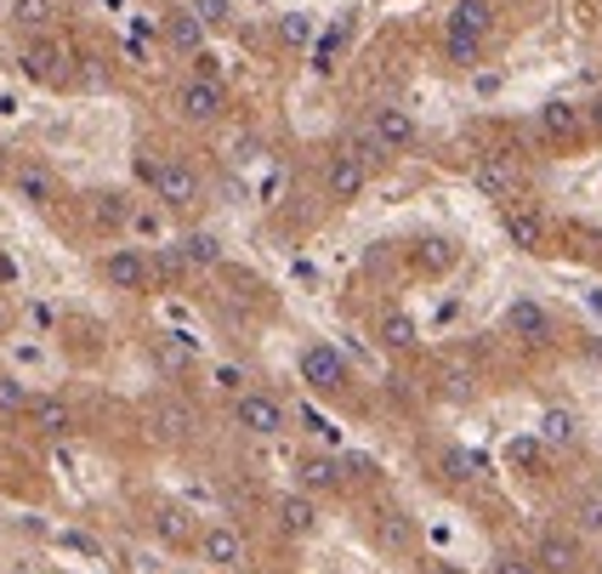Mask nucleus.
Listing matches in <instances>:
<instances>
[{"label": "nucleus", "instance_id": "obj_30", "mask_svg": "<svg viewBox=\"0 0 602 574\" xmlns=\"http://www.w3.org/2000/svg\"><path fill=\"white\" fill-rule=\"evenodd\" d=\"M574 517H580L586 535H602V495H586V501L574 507Z\"/></svg>", "mask_w": 602, "mask_h": 574}, {"label": "nucleus", "instance_id": "obj_33", "mask_svg": "<svg viewBox=\"0 0 602 574\" xmlns=\"http://www.w3.org/2000/svg\"><path fill=\"white\" fill-rule=\"evenodd\" d=\"M489 574H535V558H517V552H500L489 563Z\"/></svg>", "mask_w": 602, "mask_h": 574}, {"label": "nucleus", "instance_id": "obj_18", "mask_svg": "<svg viewBox=\"0 0 602 574\" xmlns=\"http://www.w3.org/2000/svg\"><path fill=\"white\" fill-rule=\"evenodd\" d=\"M154 535H160L165 546H193V540H199L193 512H188V507H160V512H154Z\"/></svg>", "mask_w": 602, "mask_h": 574}, {"label": "nucleus", "instance_id": "obj_38", "mask_svg": "<svg viewBox=\"0 0 602 574\" xmlns=\"http://www.w3.org/2000/svg\"><path fill=\"white\" fill-rule=\"evenodd\" d=\"M193 63H199V80H216V74H222V63H216V58H211V52H199V58H193Z\"/></svg>", "mask_w": 602, "mask_h": 574}, {"label": "nucleus", "instance_id": "obj_6", "mask_svg": "<svg viewBox=\"0 0 602 574\" xmlns=\"http://www.w3.org/2000/svg\"><path fill=\"white\" fill-rule=\"evenodd\" d=\"M193 552L211 569H244V535L234 529V523H211V529H199Z\"/></svg>", "mask_w": 602, "mask_h": 574}, {"label": "nucleus", "instance_id": "obj_23", "mask_svg": "<svg viewBox=\"0 0 602 574\" xmlns=\"http://www.w3.org/2000/svg\"><path fill=\"white\" fill-rule=\"evenodd\" d=\"M58 17V0H12V23L17 29H46Z\"/></svg>", "mask_w": 602, "mask_h": 574}, {"label": "nucleus", "instance_id": "obj_11", "mask_svg": "<svg viewBox=\"0 0 602 574\" xmlns=\"http://www.w3.org/2000/svg\"><path fill=\"white\" fill-rule=\"evenodd\" d=\"M472 183H478V194L494 199V205H517V188H523V177L506 160H478L472 165Z\"/></svg>", "mask_w": 602, "mask_h": 574}, {"label": "nucleus", "instance_id": "obj_25", "mask_svg": "<svg viewBox=\"0 0 602 574\" xmlns=\"http://www.w3.org/2000/svg\"><path fill=\"white\" fill-rule=\"evenodd\" d=\"M29 387H23V376H0V415H29Z\"/></svg>", "mask_w": 602, "mask_h": 574}, {"label": "nucleus", "instance_id": "obj_16", "mask_svg": "<svg viewBox=\"0 0 602 574\" xmlns=\"http://www.w3.org/2000/svg\"><path fill=\"white\" fill-rule=\"evenodd\" d=\"M506 234H512L517 251H540L545 245V216L529 211V205H506Z\"/></svg>", "mask_w": 602, "mask_h": 574}, {"label": "nucleus", "instance_id": "obj_1", "mask_svg": "<svg viewBox=\"0 0 602 574\" xmlns=\"http://www.w3.org/2000/svg\"><path fill=\"white\" fill-rule=\"evenodd\" d=\"M171 109H177V120H188V126H216L222 109H228V91H222V80H183L171 91Z\"/></svg>", "mask_w": 602, "mask_h": 574}, {"label": "nucleus", "instance_id": "obj_37", "mask_svg": "<svg viewBox=\"0 0 602 574\" xmlns=\"http://www.w3.org/2000/svg\"><path fill=\"white\" fill-rule=\"evenodd\" d=\"M131 228L154 239V234H160V216H154V211H131Z\"/></svg>", "mask_w": 602, "mask_h": 574}, {"label": "nucleus", "instance_id": "obj_9", "mask_svg": "<svg viewBox=\"0 0 602 574\" xmlns=\"http://www.w3.org/2000/svg\"><path fill=\"white\" fill-rule=\"evenodd\" d=\"M369 137L387 148V154H404V148H415V120L410 109H398V103H381L369 120Z\"/></svg>", "mask_w": 602, "mask_h": 574}, {"label": "nucleus", "instance_id": "obj_2", "mask_svg": "<svg viewBox=\"0 0 602 574\" xmlns=\"http://www.w3.org/2000/svg\"><path fill=\"white\" fill-rule=\"evenodd\" d=\"M285 421H290V410H285L273 392H239L234 427H244L250 438H279V433H285Z\"/></svg>", "mask_w": 602, "mask_h": 574}, {"label": "nucleus", "instance_id": "obj_34", "mask_svg": "<svg viewBox=\"0 0 602 574\" xmlns=\"http://www.w3.org/2000/svg\"><path fill=\"white\" fill-rule=\"evenodd\" d=\"M301 427H308L313 438H336V427H330V415H318L313 404H308V410H301Z\"/></svg>", "mask_w": 602, "mask_h": 574}, {"label": "nucleus", "instance_id": "obj_28", "mask_svg": "<svg viewBox=\"0 0 602 574\" xmlns=\"http://www.w3.org/2000/svg\"><path fill=\"white\" fill-rule=\"evenodd\" d=\"M381 341H387V347H415V324H410L404 313H387V319H381Z\"/></svg>", "mask_w": 602, "mask_h": 574}, {"label": "nucleus", "instance_id": "obj_36", "mask_svg": "<svg viewBox=\"0 0 602 574\" xmlns=\"http://www.w3.org/2000/svg\"><path fill=\"white\" fill-rule=\"evenodd\" d=\"M216 387H222V392H244V370H239V364H222V370H216Z\"/></svg>", "mask_w": 602, "mask_h": 574}, {"label": "nucleus", "instance_id": "obj_8", "mask_svg": "<svg viewBox=\"0 0 602 574\" xmlns=\"http://www.w3.org/2000/svg\"><path fill=\"white\" fill-rule=\"evenodd\" d=\"M324 188H330L336 205H353V199L369 188V165L353 154V148H341V154L330 160V171H324Z\"/></svg>", "mask_w": 602, "mask_h": 574}, {"label": "nucleus", "instance_id": "obj_20", "mask_svg": "<svg viewBox=\"0 0 602 574\" xmlns=\"http://www.w3.org/2000/svg\"><path fill=\"white\" fill-rule=\"evenodd\" d=\"M177 257H183V267H222V239L216 234H183L177 239Z\"/></svg>", "mask_w": 602, "mask_h": 574}, {"label": "nucleus", "instance_id": "obj_27", "mask_svg": "<svg viewBox=\"0 0 602 574\" xmlns=\"http://www.w3.org/2000/svg\"><path fill=\"white\" fill-rule=\"evenodd\" d=\"M540 438L557 444V449L574 444V415H568V410H545V415H540Z\"/></svg>", "mask_w": 602, "mask_h": 574}, {"label": "nucleus", "instance_id": "obj_7", "mask_svg": "<svg viewBox=\"0 0 602 574\" xmlns=\"http://www.w3.org/2000/svg\"><path fill=\"white\" fill-rule=\"evenodd\" d=\"M23 74L40 86H63L68 80V46L63 40H35V46H23Z\"/></svg>", "mask_w": 602, "mask_h": 574}, {"label": "nucleus", "instance_id": "obj_5", "mask_svg": "<svg viewBox=\"0 0 602 574\" xmlns=\"http://www.w3.org/2000/svg\"><path fill=\"white\" fill-rule=\"evenodd\" d=\"M103 279H109V290H148L154 285V262L137 245H120V251L103 257Z\"/></svg>", "mask_w": 602, "mask_h": 574}, {"label": "nucleus", "instance_id": "obj_29", "mask_svg": "<svg viewBox=\"0 0 602 574\" xmlns=\"http://www.w3.org/2000/svg\"><path fill=\"white\" fill-rule=\"evenodd\" d=\"M193 17L205 23V29H222V23L234 17V7H228V0H193Z\"/></svg>", "mask_w": 602, "mask_h": 574}, {"label": "nucleus", "instance_id": "obj_35", "mask_svg": "<svg viewBox=\"0 0 602 574\" xmlns=\"http://www.w3.org/2000/svg\"><path fill=\"white\" fill-rule=\"evenodd\" d=\"M381 540H387V546H404V540H410V523L398 517V512H387V523H381Z\"/></svg>", "mask_w": 602, "mask_h": 574}, {"label": "nucleus", "instance_id": "obj_4", "mask_svg": "<svg viewBox=\"0 0 602 574\" xmlns=\"http://www.w3.org/2000/svg\"><path fill=\"white\" fill-rule=\"evenodd\" d=\"M199 171L193 165H183V160H160V177H154V199L165 211H188V205H199Z\"/></svg>", "mask_w": 602, "mask_h": 574}, {"label": "nucleus", "instance_id": "obj_14", "mask_svg": "<svg viewBox=\"0 0 602 574\" xmlns=\"http://www.w3.org/2000/svg\"><path fill=\"white\" fill-rule=\"evenodd\" d=\"M165 40L177 46V52H188V58H199V52H205V23L193 17V7L165 12Z\"/></svg>", "mask_w": 602, "mask_h": 574}, {"label": "nucleus", "instance_id": "obj_15", "mask_svg": "<svg viewBox=\"0 0 602 574\" xmlns=\"http://www.w3.org/2000/svg\"><path fill=\"white\" fill-rule=\"evenodd\" d=\"M489 29H494V12H489V0H455V7H449V35L484 40Z\"/></svg>", "mask_w": 602, "mask_h": 574}, {"label": "nucleus", "instance_id": "obj_21", "mask_svg": "<svg viewBox=\"0 0 602 574\" xmlns=\"http://www.w3.org/2000/svg\"><path fill=\"white\" fill-rule=\"evenodd\" d=\"M506 324H512L523 341H545V336H551V313H545L540 302H512Z\"/></svg>", "mask_w": 602, "mask_h": 574}, {"label": "nucleus", "instance_id": "obj_26", "mask_svg": "<svg viewBox=\"0 0 602 574\" xmlns=\"http://www.w3.org/2000/svg\"><path fill=\"white\" fill-rule=\"evenodd\" d=\"M443 466H449V478H461V484H472V478H484V456H472V449H449L443 456Z\"/></svg>", "mask_w": 602, "mask_h": 574}, {"label": "nucleus", "instance_id": "obj_42", "mask_svg": "<svg viewBox=\"0 0 602 574\" xmlns=\"http://www.w3.org/2000/svg\"><path fill=\"white\" fill-rule=\"evenodd\" d=\"M597 574H602V569H597Z\"/></svg>", "mask_w": 602, "mask_h": 574}, {"label": "nucleus", "instance_id": "obj_40", "mask_svg": "<svg viewBox=\"0 0 602 574\" xmlns=\"http://www.w3.org/2000/svg\"><path fill=\"white\" fill-rule=\"evenodd\" d=\"M0 177H12V165H7V148H0Z\"/></svg>", "mask_w": 602, "mask_h": 574}, {"label": "nucleus", "instance_id": "obj_32", "mask_svg": "<svg viewBox=\"0 0 602 574\" xmlns=\"http://www.w3.org/2000/svg\"><path fill=\"white\" fill-rule=\"evenodd\" d=\"M160 421H165V433H177V438H183V433L193 427V410H188V404H165Z\"/></svg>", "mask_w": 602, "mask_h": 574}, {"label": "nucleus", "instance_id": "obj_10", "mask_svg": "<svg viewBox=\"0 0 602 574\" xmlns=\"http://www.w3.org/2000/svg\"><path fill=\"white\" fill-rule=\"evenodd\" d=\"M535 126H540V137L551 148H568V142H580V109L563 103V97H551V103H540Z\"/></svg>", "mask_w": 602, "mask_h": 574}, {"label": "nucleus", "instance_id": "obj_39", "mask_svg": "<svg viewBox=\"0 0 602 574\" xmlns=\"http://www.w3.org/2000/svg\"><path fill=\"white\" fill-rule=\"evenodd\" d=\"M426 574H461L455 563H426Z\"/></svg>", "mask_w": 602, "mask_h": 574}, {"label": "nucleus", "instance_id": "obj_12", "mask_svg": "<svg viewBox=\"0 0 602 574\" xmlns=\"http://www.w3.org/2000/svg\"><path fill=\"white\" fill-rule=\"evenodd\" d=\"M535 569H545V574H574V569H580V540L557 535V529L540 535V540H535Z\"/></svg>", "mask_w": 602, "mask_h": 574}, {"label": "nucleus", "instance_id": "obj_22", "mask_svg": "<svg viewBox=\"0 0 602 574\" xmlns=\"http://www.w3.org/2000/svg\"><path fill=\"white\" fill-rule=\"evenodd\" d=\"M12 188H17V199H23V205H52V177H46V171L40 165H17L12 171Z\"/></svg>", "mask_w": 602, "mask_h": 574}, {"label": "nucleus", "instance_id": "obj_24", "mask_svg": "<svg viewBox=\"0 0 602 574\" xmlns=\"http://www.w3.org/2000/svg\"><path fill=\"white\" fill-rule=\"evenodd\" d=\"M273 29H279V46H290V52L313 46V17H308V12H285L279 23H273Z\"/></svg>", "mask_w": 602, "mask_h": 574}, {"label": "nucleus", "instance_id": "obj_31", "mask_svg": "<svg viewBox=\"0 0 602 574\" xmlns=\"http://www.w3.org/2000/svg\"><path fill=\"white\" fill-rule=\"evenodd\" d=\"M443 46H449V63H461V68H466L472 58H478V46H484V40H466V35H443Z\"/></svg>", "mask_w": 602, "mask_h": 574}, {"label": "nucleus", "instance_id": "obj_41", "mask_svg": "<svg viewBox=\"0 0 602 574\" xmlns=\"http://www.w3.org/2000/svg\"><path fill=\"white\" fill-rule=\"evenodd\" d=\"M0 330H7V302H0Z\"/></svg>", "mask_w": 602, "mask_h": 574}, {"label": "nucleus", "instance_id": "obj_19", "mask_svg": "<svg viewBox=\"0 0 602 574\" xmlns=\"http://www.w3.org/2000/svg\"><path fill=\"white\" fill-rule=\"evenodd\" d=\"M301 489L308 495H330V489H341V466L330 461V456H301Z\"/></svg>", "mask_w": 602, "mask_h": 574}, {"label": "nucleus", "instance_id": "obj_17", "mask_svg": "<svg viewBox=\"0 0 602 574\" xmlns=\"http://www.w3.org/2000/svg\"><path fill=\"white\" fill-rule=\"evenodd\" d=\"M279 529L296 535V540L318 529V507H313V495H308V489H301V495H285V501H279Z\"/></svg>", "mask_w": 602, "mask_h": 574}, {"label": "nucleus", "instance_id": "obj_3", "mask_svg": "<svg viewBox=\"0 0 602 574\" xmlns=\"http://www.w3.org/2000/svg\"><path fill=\"white\" fill-rule=\"evenodd\" d=\"M296 370H301V382H308L313 392H341V387H347V359L336 353V347H324V341L301 347Z\"/></svg>", "mask_w": 602, "mask_h": 574}, {"label": "nucleus", "instance_id": "obj_13", "mask_svg": "<svg viewBox=\"0 0 602 574\" xmlns=\"http://www.w3.org/2000/svg\"><path fill=\"white\" fill-rule=\"evenodd\" d=\"M29 421L46 433V438H68L80 421H74V410H68V398H58V392H40V398H29Z\"/></svg>", "mask_w": 602, "mask_h": 574}]
</instances>
